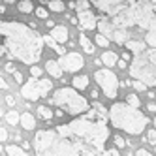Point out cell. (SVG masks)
<instances>
[{"mask_svg":"<svg viewBox=\"0 0 156 156\" xmlns=\"http://www.w3.org/2000/svg\"><path fill=\"white\" fill-rule=\"evenodd\" d=\"M57 133L64 137H70L77 143L81 156H98V152L104 149V143L109 137V128L105 120H96L94 111L87 117L73 119L70 124H60Z\"/></svg>","mask_w":156,"mask_h":156,"instance_id":"cell-1","label":"cell"},{"mask_svg":"<svg viewBox=\"0 0 156 156\" xmlns=\"http://www.w3.org/2000/svg\"><path fill=\"white\" fill-rule=\"evenodd\" d=\"M0 34L4 38V45L15 58L30 66H34L41 58L43 40L30 27L23 23H13V21L0 23Z\"/></svg>","mask_w":156,"mask_h":156,"instance_id":"cell-2","label":"cell"},{"mask_svg":"<svg viewBox=\"0 0 156 156\" xmlns=\"http://www.w3.org/2000/svg\"><path fill=\"white\" fill-rule=\"evenodd\" d=\"M34 151L38 156H81L77 143L57 130H40L34 137Z\"/></svg>","mask_w":156,"mask_h":156,"instance_id":"cell-3","label":"cell"},{"mask_svg":"<svg viewBox=\"0 0 156 156\" xmlns=\"http://www.w3.org/2000/svg\"><path fill=\"white\" fill-rule=\"evenodd\" d=\"M107 117L117 130H124L126 133H132V136H139L141 132H145V128L149 124V119L139 109L130 107L120 102L111 105Z\"/></svg>","mask_w":156,"mask_h":156,"instance_id":"cell-4","label":"cell"},{"mask_svg":"<svg viewBox=\"0 0 156 156\" xmlns=\"http://www.w3.org/2000/svg\"><path fill=\"white\" fill-rule=\"evenodd\" d=\"M130 75L145 87H156V49H147L136 55L130 64Z\"/></svg>","mask_w":156,"mask_h":156,"instance_id":"cell-5","label":"cell"},{"mask_svg":"<svg viewBox=\"0 0 156 156\" xmlns=\"http://www.w3.org/2000/svg\"><path fill=\"white\" fill-rule=\"evenodd\" d=\"M53 104L62 107L66 113H70L73 117L83 115V113H87V111L90 109L87 100L77 92L75 88H68V87L58 88V90L53 94Z\"/></svg>","mask_w":156,"mask_h":156,"instance_id":"cell-6","label":"cell"},{"mask_svg":"<svg viewBox=\"0 0 156 156\" xmlns=\"http://www.w3.org/2000/svg\"><path fill=\"white\" fill-rule=\"evenodd\" d=\"M94 79H96V83H98L100 87H102L104 94H105L109 100L117 98V94H119V77L115 75V72H111L109 68L96 70Z\"/></svg>","mask_w":156,"mask_h":156,"instance_id":"cell-7","label":"cell"},{"mask_svg":"<svg viewBox=\"0 0 156 156\" xmlns=\"http://www.w3.org/2000/svg\"><path fill=\"white\" fill-rule=\"evenodd\" d=\"M51 88H53L51 79H30L21 88V96L30 100V102H36V100L45 96Z\"/></svg>","mask_w":156,"mask_h":156,"instance_id":"cell-8","label":"cell"},{"mask_svg":"<svg viewBox=\"0 0 156 156\" xmlns=\"http://www.w3.org/2000/svg\"><path fill=\"white\" fill-rule=\"evenodd\" d=\"M96 6V9H100L102 13H105L107 17H117L119 13H122L124 9L132 8L136 0H90Z\"/></svg>","mask_w":156,"mask_h":156,"instance_id":"cell-9","label":"cell"},{"mask_svg":"<svg viewBox=\"0 0 156 156\" xmlns=\"http://www.w3.org/2000/svg\"><path fill=\"white\" fill-rule=\"evenodd\" d=\"M58 66L62 68V72H79L83 66H85V58L81 57L79 53H66V55H60V58L57 60Z\"/></svg>","mask_w":156,"mask_h":156,"instance_id":"cell-10","label":"cell"},{"mask_svg":"<svg viewBox=\"0 0 156 156\" xmlns=\"http://www.w3.org/2000/svg\"><path fill=\"white\" fill-rule=\"evenodd\" d=\"M77 25H79L81 28L85 30H94L98 27V19L92 12H88V9H85V12H77Z\"/></svg>","mask_w":156,"mask_h":156,"instance_id":"cell-11","label":"cell"},{"mask_svg":"<svg viewBox=\"0 0 156 156\" xmlns=\"http://www.w3.org/2000/svg\"><path fill=\"white\" fill-rule=\"evenodd\" d=\"M51 38L55 40L60 45V43H64L66 40H68V30H66V27H62V25H55L53 28H51Z\"/></svg>","mask_w":156,"mask_h":156,"instance_id":"cell-12","label":"cell"},{"mask_svg":"<svg viewBox=\"0 0 156 156\" xmlns=\"http://www.w3.org/2000/svg\"><path fill=\"white\" fill-rule=\"evenodd\" d=\"M45 72H47L51 77H55V79L62 77V68L58 66L57 60H47V62H45Z\"/></svg>","mask_w":156,"mask_h":156,"instance_id":"cell-13","label":"cell"},{"mask_svg":"<svg viewBox=\"0 0 156 156\" xmlns=\"http://www.w3.org/2000/svg\"><path fill=\"white\" fill-rule=\"evenodd\" d=\"M100 60H102V64H105L107 68L111 70V66H117V62H119V55L113 53V51H105Z\"/></svg>","mask_w":156,"mask_h":156,"instance_id":"cell-14","label":"cell"},{"mask_svg":"<svg viewBox=\"0 0 156 156\" xmlns=\"http://www.w3.org/2000/svg\"><path fill=\"white\" fill-rule=\"evenodd\" d=\"M19 124L23 126L25 130H34L36 128V119L32 117L30 113H23V115H21V119H19Z\"/></svg>","mask_w":156,"mask_h":156,"instance_id":"cell-15","label":"cell"},{"mask_svg":"<svg viewBox=\"0 0 156 156\" xmlns=\"http://www.w3.org/2000/svg\"><path fill=\"white\" fill-rule=\"evenodd\" d=\"M88 77L87 75H75L73 79H72V85H73V88L75 90H85V88L88 87Z\"/></svg>","mask_w":156,"mask_h":156,"instance_id":"cell-16","label":"cell"},{"mask_svg":"<svg viewBox=\"0 0 156 156\" xmlns=\"http://www.w3.org/2000/svg\"><path fill=\"white\" fill-rule=\"evenodd\" d=\"M124 47H126L128 51H132V53L139 55V53L145 49V43H143V41H137V40H128V41L124 43Z\"/></svg>","mask_w":156,"mask_h":156,"instance_id":"cell-17","label":"cell"},{"mask_svg":"<svg viewBox=\"0 0 156 156\" xmlns=\"http://www.w3.org/2000/svg\"><path fill=\"white\" fill-rule=\"evenodd\" d=\"M79 43H81V47H83V51H85V53H94V43L88 40L85 34H81V36H79Z\"/></svg>","mask_w":156,"mask_h":156,"instance_id":"cell-18","label":"cell"},{"mask_svg":"<svg viewBox=\"0 0 156 156\" xmlns=\"http://www.w3.org/2000/svg\"><path fill=\"white\" fill-rule=\"evenodd\" d=\"M6 154L8 156H28L21 147H15V145H8L6 147Z\"/></svg>","mask_w":156,"mask_h":156,"instance_id":"cell-19","label":"cell"},{"mask_svg":"<svg viewBox=\"0 0 156 156\" xmlns=\"http://www.w3.org/2000/svg\"><path fill=\"white\" fill-rule=\"evenodd\" d=\"M47 6H49L51 12H57V13H60V12L66 9V4L62 2V0H51V2H47Z\"/></svg>","mask_w":156,"mask_h":156,"instance_id":"cell-20","label":"cell"},{"mask_svg":"<svg viewBox=\"0 0 156 156\" xmlns=\"http://www.w3.org/2000/svg\"><path fill=\"white\" fill-rule=\"evenodd\" d=\"M17 8H19V12H21V13H30L32 9H34V6H32L30 0H19Z\"/></svg>","mask_w":156,"mask_h":156,"instance_id":"cell-21","label":"cell"},{"mask_svg":"<svg viewBox=\"0 0 156 156\" xmlns=\"http://www.w3.org/2000/svg\"><path fill=\"white\" fill-rule=\"evenodd\" d=\"M38 115H40L43 120H49V119H53V111H51L47 105H40V107H38Z\"/></svg>","mask_w":156,"mask_h":156,"instance_id":"cell-22","label":"cell"},{"mask_svg":"<svg viewBox=\"0 0 156 156\" xmlns=\"http://www.w3.org/2000/svg\"><path fill=\"white\" fill-rule=\"evenodd\" d=\"M19 119H21V115L17 113V111H8L6 113V120L9 122V124H13V126L19 124Z\"/></svg>","mask_w":156,"mask_h":156,"instance_id":"cell-23","label":"cell"},{"mask_svg":"<svg viewBox=\"0 0 156 156\" xmlns=\"http://www.w3.org/2000/svg\"><path fill=\"white\" fill-rule=\"evenodd\" d=\"M43 41H45L47 45H51V49H53V51H57L58 55H64V53H62V47H60V45H58V43L55 41L51 36H45V38H43Z\"/></svg>","mask_w":156,"mask_h":156,"instance_id":"cell-24","label":"cell"},{"mask_svg":"<svg viewBox=\"0 0 156 156\" xmlns=\"http://www.w3.org/2000/svg\"><path fill=\"white\" fill-rule=\"evenodd\" d=\"M145 45H149L151 49H156V34L154 32H147L145 34Z\"/></svg>","mask_w":156,"mask_h":156,"instance_id":"cell-25","label":"cell"},{"mask_svg":"<svg viewBox=\"0 0 156 156\" xmlns=\"http://www.w3.org/2000/svg\"><path fill=\"white\" fill-rule=\"evenodd\" d=\"M126 105H130V107H139L141 105V102H139V98L136 96V94H128V98H126V102H124Z\"/></svg>","mask_w":156,"mask_h":156,"instance_id":"cell-26","label":"cell"},{"mask_svg":"<svg viewBox=\"0 0 156 156\" xmlns=\"http://www.w3.org/2000/svg\"><path fill=\"white\" fill-rule=\"evenodd\" d=\"M94 41H96V45H100V47H109V40L104 34H96L94 36Z\"/></svg>","mask_w":156,"mask_h":156,"instance_id":"cell-27","label":"cell"},{"mask_svg":"<svg viewBox=\"0 0 156 156\" xmlns=\"http://www.w3.org/2000/svg\"><path fill=\"white\" fill-rule=\"evenodd\" d=\"M88 2H90V0H77V2H75L77 12H85V9H88V6H90Z\"/></svg>","mask_w":156,"mask_h":156,"instance_id":"cell-28","label":"cell"},{"mask_svg":"<svg viewBox=\"0 0 156 156\" xmlns=\"http://www.w3.org/2000/svg\"><path fill=\"white\" fill-rule=\"evenodd\" d=\"M41 72H43V70L40 68V66H36V64H34V66H30V75H32V77H36V79H40Z\"/></svg>","mask_w":156,"mask_h":156,"instance_id":"cell-29","label":"cell"},{"mask_svg":"<svg viewBox=\"0 0 156 156\" xmlns=\"http://www.w3.org/2000/svg\"><path fill=\"white\" fill-rule=\"evenodd\" d=\"M147 141L156 147V130H149V133H147Z\"/></svg>","mask_w":156,"mask_h":156,"instance_id":"cell-30","label":"cell"},{"mask_svg":"<svg viewBox=\"0 0 156 156\" xmlns=\"http://www.w3.org/2000/svg\"><path fill=\"white\" fill-rule=\"evenodd\" d=\"M36 15L41 17V19H47L49 17V12H47L45 8H36Z\"/></svg>","mask_w":156,"mask_h":156,"instance_id":"cell-31","label":"cell"},{"mask_svg":"<svg viewBox=\"0 0 156 156\" xmlns=\"http://www.w3.org/2000/svg\"><path fill=\"white\" fill-rule=\"evenodd\" d=\"M130 85L136 88V90H147V87H145L141 81H130Z\"/></svg>","mask_w":156,"mask_h":156,"instance_id":"cell-32","label":"cell"},{"mask_svg":"<svg viewBox=\"0 0 156 156\" xmlns=\"http://www.w3.org/2000/svg\"><path fill=\"white\" fill-rule=\"evenodd\" d=\"M113 141H115V145H117L119 149H122V147H126V141L122 139L120 136H115V137H113Z\"/></svg>","mask_w":156,"mask_h":156,"instance_id":"cell-33","label":"cell"},{"mask_svg":"<svg viewBox=\"0 0 156 156\" xmlns=\"http://www.w3.org/2000/svg\"><path fill=\"white\" fill-rule=\"evenodd\" d=\"M8 136H9V133H8V130H6V128H0V143H2V141H6V139H8Z\"/></svg>","mask_w":156,"mask_h":156,"instance_id":"cell-34","label":"cell"},{"mask_svg":"<svg viewBox=\"0 0 156 156\" xmlns=\"http://www.w3.org/2000/svg\"><path fill=\"white\" fill-rule=\"evenodd\" d=\"M13 77H15L17 83H23V81H25V79H23V73H21V72H13Z\"/></svg>","mask_w":156,"mask_h":156,"instance_id":"cell-35","label":"cell"},{"mask_svg":"<svg viewBox=\"0 0 156 156\" xmlns=\"http://www.w3.org/2000/svg\"><path fill=\"white\" fill-rule=\"evenodd\" d=\"M136 156H154V154H151L149 151H145V149H139V151L136 152Z\"/></svg>","mask_w":156,"mask_h":156,"instance_id":"cell-36","label":"cell"},{"mask_svg":"<svg viewBox=\"0 0 156 156\" xmlns=\"http://www.w3.org/2000/svg\"><path fill=\"white\" fill-rule=\"evenodd\" d=\"M6 104H8V105H15V98L8 94V96H6Z\"/></svg>","mask_w":156,"mask_h":156,"instance_id":"cell-37","label":"cell"},{"mask_svg":"<svg viewBox=\"0 0 156 156\" xmlns=\"http://www.w3.org/2000/svg\"><path fill=\"white\" fill-rule=\"evenodd\" d=\"M105 156H122V154H119V151H115V149H113V151H107V152H105Z\"/></svg>","mask_w":156,"mask_h":156,"instance_id":"cell-38","label":"cell"},{"mask_svg":"<svg viewBox=\"0 0 156 156\" xmlns=\"http://www.w3.org/2000/svg\"><path fill=\"white\" fill-rule=\"evenodd\" d=\"M147 109L151 111V113H156V105H154V104H149V105H147Z\"/></svg>","mask_w":156,"mask_h":156,"instance_id":"cell-39","label":"cell"},{"mask_svg":"<svg viewBox=\"0 0 156 156\" xmlns=\"http://www.w3.org/2000/svg\"><path fill=\"white\" fill-rule=\"evenodd\" d=\"M45 25H47L49 28H53V27H55V21H53V19H47V21H45Z\"/></svg>","mask_w":156,"mask_h":156,"instance_id":"cell-40","label":"cell"},{"mask_svg":"<svg viewBox=\"0 0 156 156\" xmlns=\"http://www.w3.org/2000/svg\"><path fill=\"white\" fill-rule=\"evenodd\" d=\"M0 88H8V85H6V81L2 79V77H0Z\"/></svg>","mask_w":156,"mask_h":156,"instance_id":"cell-41","label":"cell"},{"mask_svg":"<svg viewBox=\"0 0 156 156\" xmlns=\"http://www.w3.org/2000/svg\"><path fill=\"white\" fill-rule=\"evenodd\" d=\"M90 96H92V98H94V100H96V98H98V90H96V88H94V90H92V92H90Z\"/></svg>","mask_w":156,"mask_h":156,"instance_id":"cell-42","label":"cell"},{"mask_svg":"<svg viewBox=\"0 0 156 156\" xmlns=\"http://www.w3.org/2000/svg\"><path fill=\"white\" fill-rule=\"evenodd\" d=\"M6 12V6H0V13H4Z\"/></svg>","mask_w":156,"mask_h":156,"instance_id":"cell-43","label":"cell"},{"mask_svg":"<svg viewBox=\"0 0 156 156\" xmlns=\"http://www.w3.org/2000/svg\"><path fill=\"white\" fill-rule=\"evenodd\" d=\"M2 55H4V47H2V45H0V57H2Z\"/></svg>","mask_w":156,"mask_h":156,"instance_id":"cell-44","label":"cell"},{"mask_svg":"<svg viewBox=\"0 0 156 156\" xmlns=\"http://www.w3.org/2000/svg\"><path fill=\"white\" fill-rule=\"evenodd\" d=\"M4 115V111H2V107H0V117H2Z\"/></svg>","mask_w":156,"mask_h":156,"instance_id":"cell-45","label":"cell"},{"mask_svg":"<svg viewBox=\"0 0 156 156\" xmlns=\"http://www.w3.org/2000/svg\"><path fill=\"white\" fill-rule=\"evenodd\" d=\"M151 2H152V4H154V6H156V0H151Z\"/></svg>","mask_w":156,"mask_h":156,"instance_id":"cell-46","label":"cell"},{"mask_svg":"<svg viewBox=\"0 0 156 156\" xmlns=\"http://www.w3.org/2000/svg\"><path fill=\"white\" fill-rule=\"evenodd\" d=\"M154 126H156V119H154ZM154 130H156V128H154Z\"/></svg>","mask_w":156,"mask_h":156,"instance_id":"cell-47","label":"cell"},{"mask_svg":"<svg viewBox=\"0 0 156 156\" xmlns=\"http://www.w3.org/2000/svg\"><path fill=\"white\" fill-rule=\"evenodd\" d=\"M0 151H2V145H0Z\"/></svg>","mask_w":156,"mask_h":156,"instance_id":"cell-48","label":"cell"}]
</instances>
